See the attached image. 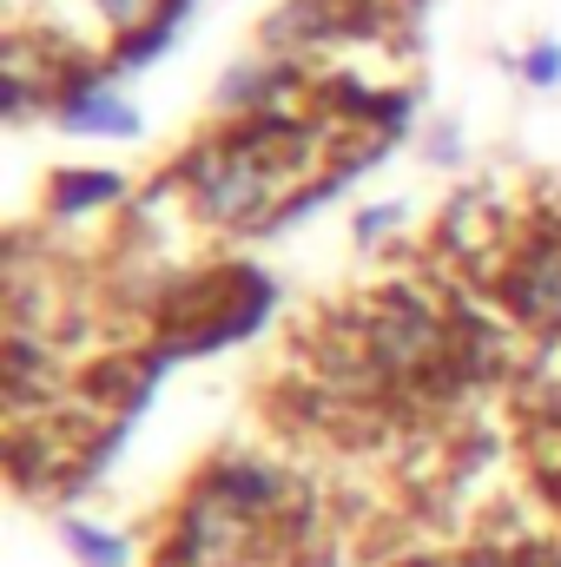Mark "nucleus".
<instances>
[{"mask_svg":"<svg viewBox=\"0 0 561 567\" xmlns=\"http://www.w3.org/2000/svg\"><path fill=\"white\" fill-rule=\"evenodd\" d=\"M47 126L67 140H113V145H140L145 140V113L133 106V93L113 80L106 53H93L86 66L67 73V86L47 106Z\"/></svg>","mask_w":561,"mask_h":567,"instance_id":"1","label":"nucleus"},{"mask_svg":"<svg viewBox=\"0 0 561 567\" xmlns=\"http://www.w3.org/2000/svg\"><path fill=\"white\" fill-rule=\"evenodd\" d=\"M133 178L113 165H53L40 192V225H86V218H120L133 205Z\"/></svg>","mask_w":561,"mask_h":567,"instance_id":"2","label":"nucleus"},{"mask_svg":"<svg viewBox=\"0 0 561 567\" xmlns=\"http://www.w3.org/2000/svg\"><path fill=\"white\" fill-rule=\"evenodd\" d=\"M53 542L67 548L73 567H133V542L106 522H86L73 508H53Z\"/></svg>","mask_w":561,"mask_h":567,"instance_id":"3","label":"nucleus"},{"mask_svg":"<svg viewBox=\"0 0 561 567\" xmlns=\"http://www.w3.org/2000/svg\"><path fill=\"white\" fill-rule=\"evenodd\" d=\"M410 225V205L404 198H377V205H357L350 218V245L357 251H390V238Z\"/></svg>","mask_w":561,"mask_h":567,"instance_id":"4","label":"nucleus"},{"mask_svg":"<svg viewBox=\"0 0 561 567\" xmlns=\"http://www.w3.org/2000/svg\"><path fill=\"white\" fill-rule=\"evenodd\" d=\"M86 7H93L106 40H126V33H140V27H152L165 13V0H86Z\"/></svg>","mask_w":561,"mask_h":567,"instance_id":"5","label":"nucleus"},{"mask_svg":"<svg viewBox=\"0 0 561 567\" xmlns=\"http://www.w3.org/2000/svg\"><path fill=\"white\" fill-rule=\"evenodd\" d=\"M516 73H522V86H529V93H555V86H561V40H555V33H536V40L522 47Z\"/></svg>","mask_w":561,"mask_h":567,"instance_id":"6","label":"nucleus"},{"mask_svg":"<svg viewBox=\"0 0 561 567\" xmlns=\"http://www.w3.org/2000/svg\"><path fill=\"white\" fill-rule=\"evenodd\" d=\"M462 158H469V145H462V120H429V126H422V165L456 172Z\"/></svg>","mask_w":561,"mask_h":567,"instance_id":"7","label":"nucleus"},{"mask_svg":"<svg viewBox=\"0 0 561 567\" xmlns=\"http://www.w3.org/2000/svg\"><path fill=\"white\" fill-rule=\"evenodd\" d=\"M410 567H516L509 561V548H496V542H476V548H456V555H422Z\"/></svg>","mask_w":561,"mask_h":567,"instance_id":"8","label":"nucleus"}]
</instances>
